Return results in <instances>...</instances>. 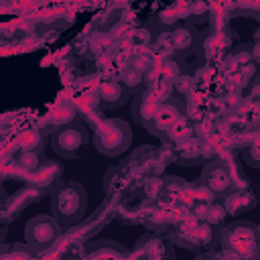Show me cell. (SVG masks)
I'll list each match as a JSON object with an SVG mask.
<instances>
[{
	"instance_id": "6da1fadb",
	"label": "cell",
	"mask_w": 260,
	"mask_h": 260,
	"mask_svg": "<svg viewBox=\"0 0 260 260\" xmlns=\"http://www.w3.org/2000/svg\"><path fill=\"white\" fill-rule=\"evenodd\" d=\"M87 211V191L79 181H61L51 193V215L59 223H77Z\"/></svg>"
},
{
	"instance_id": "7a4b0ae2",
	"label": "cell",
	"mask_w": 260,
	"mask_h": 260,
	"mask_svg": "<svg viewBox=\"0 0 260 260\" xmlns=\"http://www.w3.org/2000/svg\"><path fill=\"white\" fill-rule=\"evenodd\" d=\"M219 244L225 252L234 254L238 260H256L258 258V225L254 221L236 219L219 230Z\"/></svg>"
},
{
	"instance_id": "3957f363",
	"label": "cell",
	"mask_w": 260,
	"mask_h": 260,
	"mask_svg": "<svg viewBox=\"0 0 260 260\" xmlns=\"http://www.w3.org/2000/svg\"><path fill=\"white\" fill-rule=\"evenodd\" d=\"M91 142L93 148L104 156H118L130 148L132 132L130 126L120 118H102L93 126Z\"/></svg>"
},
{
	"instance_id": "277c9868",
	"label": "cell",
	"mask_w": 260,
	"mask_h": 260,
	"mask_svg": "<svg viewBox=\"0 0 260 260\" xmlns=\"http://www.w3.org/2000/svg\"><path fill=\"white\" fill-rule=\"evenodd\" d=\"M87 142H89V134H87L85 122L81 118H77L75 122L61 126V128L51 132V146L63 158L79 156Z\"/></svg>"
},
{
	"instance_id": "5b68a950",
	"label": "cell",
	"mask_w": 260,
	"mask_h": 260,
	"mask_svg": "<svg viewBox=\"0 0 260 260\" xmlns=\"http://www.w3.org/2000/svg\"><path fill=\"white\" fill-rule=\"evenodd\" d=\"M59 236H61V223L49 213H39L30 217L24 225V240L32 250L51 248Z\"/></svg>"
},
{
	"instance_id": "8992f818",
	"label": "cell",
	"mask_w": 260,
	"mask_h": 260,
	"mask_svg": "<svg viewBox=\"0 0 260 260\" xmlns=\"http://www.w3.org/2000/svg\"><path fill=\"white\" fill-rule=\"evenodd\" d=\"M199 183L207 193L219 199H223L230 191H234V179H232L230 167L223 160H207L201 171Z\"/></svg>"
},
{
	"instance_id": "52a82bcc",
	"label": "cell",
	"mask_w": 260,
	"mask_h": 260,
	"mask_svg": "<svg viewBox=\"0 0 260 260\" xmlns=\"http://www.w3.org/2000/svg\"><path fill=\"white\" fill-rule=\"evenodd\" d=\"M185 114H187L185 102L179 100V98H169V100H165V102L158 106V110L154 112V116H152L150 122L146 124V130H148L150 134L162 138L165 132L169 130V126H171L177 118H181V116H185Z\"/></svg>"
},
{
	"instance_id": "ba28073f",
	"label": "cell",
	"mask_w": 260,
	"mask_h": 260,
	"mask_svg": "<svg viewBox=\"0 0 260 260\" xmlns=\"http://www.w3.org/2000/svg\"><path fill=\"white\" fill-rule=\"evenodd\" d=\"M136 260H175L173 244L160 234H144L136 242Z\"/></svg>"
},
{
	"instance_id": "9c48e42d",
	"label": "cell",
	"mask_w": 260,
	"mask_h": 260,
	"mask_svg": "<svg viewBox=\"0 0 260 260\" xmlns=\"http://www.w3.org/2000/svg\"><path fill=\"white\" fill-rule=\"evenodd\" d=\"M128 91L118 77H108L98 85V100L104 108H120L128 102Z\"/></svg>"
},
{
	"instance_id": "30bf717a",
	"label": "cell",
	"mask_w": 260,
	"mask_h": 260,
	"mask_svg": "<svg viewBox=\"0 0 260 260\" xmlns=\"http://www.w3.org/2000/svg\"><path fill=\"white\" fill-rule=\"evenodd\" d=\"M30 183H32V189H37L39 193H45V191L53 193L61 183V167L53 160H47L35 173H30Z\"/></svg>"
},
{
	"instance_id": "8fae6325",
	"label": "cell",
	"mask_w": 260,
	"mask_h": 260,
	"mask_svg": "<svg viewBox=\"0 0 260 260\" xmlns=\"http://www.w3.org/2000/svg\"><path fill=\"white\" fill-rule=\"evenodd\" d=\"M160 104H162V102H160L148 87H146L142 93H138V95L134 98V102H132V116H134L136 124L146 128V124L150 122V118L154 116V112L158 110Z\"/></svg>"
},
{
	"instance_id": "7c38bea8",
	"label": "cell",
	"mask_w": 260,
	"mask_h": 260,
	"mask_svg": "<svg viewBox=\"0 0 260 260\" xmlns=\"http://www.w3.org/2000/svg\"><path fill=\"white\" fill-rule=\"evenodd\" d=\"M205 150H203V142L195 136L175 144V160L181 162V165H197L201 160H205Z\"/></svg>"
},
{
	"instance_id": "4fadbf2b",
	"label": "cell",
	"mask_w": 260,
	"mask_h": 260,
	"mask_svg": "<svg viewBox=\"0 0 260 260\" xmlns=\"http://www.w3.org/2000/svg\"><path fill=\"white\" fill-rule=\"evenodd\" d=\"M171 39V47H173V55L179 59V57H185L189 53L195 51V39L197 35L189 28V26H175L169 35Z\"/></svg>"
},
{
	"instance_id": "5bb4252c",
	"label": "cell",
	"mask_w": 260,
	"mask_h": 260,
	"mask_svg": "<svg viewBox=\"0 0 260 260\" xmlns=\"http://www.w3.org/2000/svg\"><path fill=\"white\" fill-rule=\"evenodd\" d=\"M250 207H254V195L250 191L236 189V191H230L223 197V209L230 215H238V213H242Z\"/></svg>"
},
{
	"instance_id": "9a60e30c",
	"label": "cell",
	"mask_w": 260,
	"mask_h": 260,
	"mask_svg": "<svg viewBox=\"0 0 260 260\" xmlns=\"http://www.w3.org/2000/svg\"><path fill=\"white\" fill-rule=\"evenodd\" d=\"M120 81H122V85L126 87V91L128 93H142L146 87H148V79H146V73L144 71H140L138 67H134V65H128L122 73H120V77H118Z\"/></svg>"
},
{
	"instance_id": "2e32d148",
	"label": "cell",
	"mask_w": 260,
	"mask_h": 260,
	"mask_svg": "<svg viewBox=\"0 0 260 260\" xmlns=\"http://www.w3.org/2000/svg\"><path fill=\"white\" fill-rule=\"evenodd\" d=\"M191 136H195V134H193V126L187 122L185 116H181V118H177V120L169 126V130L165 132L162 140H167L171 146H175V144H179V142H183V140H187V138H191Z\"/></svg>"
},
{
	"instance_id": "e0dca14e",
	"label": "cell",
	"mask_w": 260,
	"mask_h": 260,
	"mask_svg": "<svg viewBox=\"0 0 260 260\" xmlns=\"http://www.w3.org/2000/svg\"><path fill=\"white\" fill-rule=\"evenodd\" d=\"M16 162H18L22 169H26L28 173H35L41 165L47 162V158L43 156V152H37V150H20V152L16 154Z\"/></svg>"
},
{
	"instance_id": "ac0fdd59",
	"label": "cell",
	"mask_w": 260,
	"mask_h": 260,
	"mask_svg": "<svg viewBox=\"0 0 260 260\" xmlns=\"http://www.w3.org/2000/svg\"><path fill=\"white\" fill-rule=\"evenodd\" d=\"M225 215H228V213H225L223 205H213V207H209V209H207V213H205V223H207L209 228L221 225ZM215 230H217V228H215ZM217 232H219V230H217Z\"/></svg>"
},
{
	"instance_id": "d6986e66",
	"label": "cell",
	"mask_w": 260,
	"mask_h": 260,
	"mask_svg": "<svg viewBox=\"0 0 260 260\" xmlns=\"http://www.w3.org/2000/svg\"><path fill=\"white\" fill-rule=\"evenodd\" d=\"M244 162L252 169H258L260 167V156H258V142L252 140L250 144L244 146Z\"/></svg>"
},
{
	"instance_id": "ffe728a7",
	"label": "cell",
	"mask_w": 260,
	"mask_h": 260,
	"mask_svg": "<svg viewBox=\"0 0 260 260\" xmlns=\"http://www.w3.org/2000/svg\"><path fill=\"white\" fill-rule=\"evenodd\" d=\"M181 95H187V93H191V89L195 87V77H189V75H179L173 83H171Z\"/></svg>"
},
{
	"instance_id": "44dd1931",
	"label": "cell",
	"mask_w": 260,
	"mask_h": 260,
	"mask_svg": "<svg viewBox=\"0 0 260 260\" xmlns=\"http://www.w3.org/2000/svg\"><path fill=\"white\" fill-rule=\"evenodd\" d=\"M144 191H146V195L156 197V195H160V193L165 191V183H162V181H158V179H148V183H146Z\"/></svg>"
},
{
	"instance_id": "7402d4cb",
	"label": "cell",
	"mask_w": 260,
	"mask_h": 260,
	"mask_svg": "<svg viewBox=\"0 0 260 260\" xmlns=\"http://www.w3.org/2000/svg\"><path fill=\"white\" fill-rule=\"evenodd\" d=\"M197 260H223L219 254H213V252H207V254H201Z\"/></svg>"
}]
</instances>
